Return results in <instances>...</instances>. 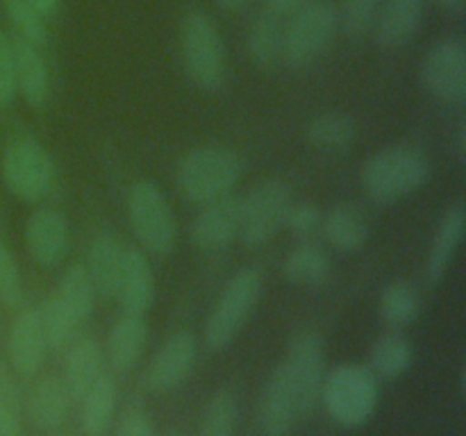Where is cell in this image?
<instances>
[{
    "label": "cell",
    "mask_w": 466,
    "mask_h": 436,
    "mask_svg": "<svg viewBox=\"0 0 466 436\" xmlns=\"http://www.w3.org/2000/svg\"><path fill=\"white\" fill-rule=\"evenodd\" d=\"M23 300V280L14 254L5 243H0V302L16 307Z\"/></svg>",
    "instance_id": "obj_37"
},
{
    "label": "cell",
    "mask_w": 466,
    "mask_h": 436,
    "mask_svg": "<svg viewBox=\"0 0 466 436\" xmlns=\"http://www.w3.org/2000/svg\"><path fill=\"white\" fill-rule=\"evenodd\" d=\"M217 5L221 9H226V12H239V9H244L248 5V0H217Z\"/></svg>",
    "instance_id": "obj_46"
},
{
    "label": "cell",
    "mask_w": 466,
    "mask_h": 436,
    "mask_svg": "<svg viewBox=\"0 0 466 436\" xmlns=\"http://www.w3.org/2000/svg\"><path fill=\"white\" fill-rule=\"evenodd\" d=\"M380 380L362 363H341L323 377L321 402L328 416L346 430L367 425L378 409Z\"/></svg>",
    "instance_id": "obj_4"
},
{
    "label": "cell",
    "mask_w": 466,
    "mask_h": 436,
    "mask_svg": "<svg viewBox=\"0 0 466 436\" xmlns=\"http://www.w3.org/2000/svg\"><path fill=\"white\" fill-rule=\"evenodd\" d=\"M103 375V350L91 336H77L66 348L62 382L71 400H80Z\"/></svg>",
    "instance_id": "obj_22"
},
{
    "label": "cell",
    "mask_w": 466,
    "mask_h": 436,
    "mask_svg": "<svg viewBox=\"0 0 466 436\" xmlns=\"http://www.w3.org/2000/svg\"><path fill=\"white\" fill-rule=\"evenodd\" d=\"M285 48V18L271 12L259 14L246 36V53L259 71H273L282 64Z\"/></svg>",
    "instance_id": "obj_25"
},
{
    "label": "cell",
    "mask_w": 466,
    "mask_h": 436,
    "mask_svg": "<svg viewBox=\"0 0 466 436\" xmlns=\"http://www.w3.org/2000/svg\"><path fill=\"white\" fill-rule=\"evenodd\" d=\"M258 422L264 436H291L296 425L303 422L299 400L282 363L273 368L264 384L258 404Z\"/></svg>",
    "instance_id": "obj_13"
},
{
    "label": "cell",
    "mask_w": 466,
    "mask_h": 436,
    "mask_svg": "<svg viewBox=\"0 0 466 436\" xmlns=\"http://www.w3.org/2000/svg\"><path fill=\"white\" fill-rule=\"evenodd\" d=\"M39 321L41 327H44L46 343H48V350L53 352H62L66 350L73 341L77 339V330H80V322L66 312L62 302L57 298H48L39 304Z\"/></svg>",
    "instance_id": "obj_33"
},
{
    "label": "cell",
    "mask_w": 466,
    "mask_h": 436,
    "mask_svg": "<svg viewBox=\"0 0 466 436\" xmlns=\"http://www.w3.org/2000/svg\"><path fill=\"white\" fill-rule=\"evenodd\" d=\"M241 173L244 162L237 150L228 145H198L177 164L176 184L187 203L208 204L230 195L239 184Z\"/></svg>",
    "instance_id": "obj_1"
},
{
    "label": "cell",
    "mask_w": 466,
    "mask_h": 436,
    "mask_svg": "<svg viewBox=\"0 0 466 436\" xmlns=\"http://www.w3.org/2000/svg\"><path fill=\"white\" fill-rule=\"evenodd\" d=\"M9 363L23 377H32L41 371L48 354L44 327L39 321V309L25 307L16 313L7 339Z\"/></svg>",
    "instance_id": "obj_17"
},
{
    "label": "cell",
    "mask_w": 466,
    "mask_h": 436,
    "mask_svg": "<svg viewBox=\"0 0 466 436\" xmlns=\"http://www.w3.org/2000/svg\"><path fill=\"white\" fill-rule=\"evenodd\" d=\"M198 359V341L194 332L177 330L159 345L144 372L146 389L153 393H171L187 382Z\"/></svg>",
    "instance_id": "obj_12"
},
{
    "label": "cell",
    "mask_w": 466,
    "mask_h": 436,
    "mask_svg": "<svg viewBox=\"0 0 466 436\" xmlns=\"http://www.w3.org/2000/svg\"><path fill=\"white\" fill-rule=\"evenodd\" d=\"M319 230H323V236L337 253L344 254L360 253L369 241L367 221L350 204H337L330 212L323 213Z\"/></svg>",
    "instance_id": "obj_26"
},
{
    "label": "cell",
    "mask_w": 466,
    "mask_h": 436,
    "mask_svg": "<svg viewBox=\"0 0 466 436\" xmlns=\"http://www.w3.org/2000/svg\"><path fill=\"white\" fill-rule=\"evenodd\" d=\"M71 409V395L64 386L62 377H41L30 391L27 398V411H30L32 422L39 430H57L64 425Z\"/></svg>",
    "instance_id": "obj_24"
},
{
    "label": "cell",
    "mask_w": 466,
    "mask_h": 436,
    "mask_svg": "<svg viewBox=\"0 0 466 436\" xmlns=\"http://www.w3.org/2000/svg\"><path fill=\"white\" fill-rule=\"evenodd\" d=\"M116 300L123 313L146 316L155 302V275L148 254L139 245L123 248L121 275H118Z\"/></svg>",
    "instance_id": "obj_16"
},
{
    "label": "cell",
    "mask_w": 466,
    "mask_h": 436,
    "mask_svg": "<svg viewBox=\"0 0 466 436\" xmlns=\"http://www.w3.org/2000/svg\"><path fill=\"white\" fill-rule=\"evenodd\" d=\"M241 198L230 193L203 204V212L194 218L189 227L191 243L203 253L226 250L235 239H239Z\"/></svg>",
    "instance_id": "obj_14"
},
{
    "label": "cell",
    "mask_w": 466,
    "mask_h": 436,
    "mask_svg": "<svg viewBox=\"0 0 466 436\" xmlns=\"http://www.w3.org/2000/svg\"><path fill=\"white\" fill-rule=\"evenodd\" d=\"M330 254L312 241L296 245L282 262V275L296 286H321L330 277Z\"/></svg>",
    "instance_id": "obj_29"
},
{
    "label": "cell",
    "mask_w": 466,
    "mask_h": 436,
    "mask_svg": "<svg viewBox=\"0 0 466 436\" xmlns=\"http://www.w3.org/2000/svg\"><path fill=\"white\" fill-rule=\"evenodd\" d=\"M55 162L35 136H16L3 154V180L9 193L36 203L53 191Z\"/></svg>",
    "instance_id": "obj_8"
},
{
    "label": "cell",
    "mask_w": 466,
    "mask_h": 436,
    "mask_svg": "<svg viewBox=\"0 0 466 436\" xmlns=\"http://www.w3.org/2000/svg\"><path fill=\"white\" fill-rule=\"evenodd\" d=\"M291 189L280 177L262 180L241 198L239 239L248 248H262L285 227Z\"/></svg>",
    "instance_id": "obj_9"
},
{
    "label": "cell",
    "mask_w": 466,
    "mask_h": 436,
    "mask_svg": "<svg viewBox=\"0 0 466 436\" xmlns=\"http://www.w3.org/2000/svg\"><path fill=\"white\" fill-rule=\"evenodd\" d=\"M0 436H23L21 411L0 404Z\"/></svg>",
    "instance_id": "obj_42"
},
{
    "label": "cell",
    "mask_w": 466,
    "mask_h": 436,
    "mask_svg": "<svg viewBox=\"0 0 466 436\" xmlns=\"http://www.w3.org/2000/svg\"><path fill=\"white\" fill-rule=\"evenodd\" d=\"M71 245L68 221L57 209H36L25 223V248L39 266L55 268L64 262Z\"/></svg>",
    "instance_id": "obj_15"
},
{
    "label": "cell",
    "mask_w": 466,
    "mask_h": 436,
    "mask_svg": "<svg viewBox=\"0 0 466 436\" xmlns=\"http://www.w3.org/2000/svg\"><path fill=\"white\" fill-rule=\"evenodd\" d=\"M308 3L309 0H264V5H267V12L276 14V16H280V18L291 16V14H296L299 9H303Z\"/></svg>",
    "instance_id": "obj_43"
},
{
    "label": "cell",
    "mask_w": 466,
    "mask_h": 436,
    "mask_svg": "<svg viewBox=\"0 0 466 436\" xmlns=\"http://www.w3.org/2000/svg\"><path fill=\"white\" fill-rule=\"evenodd\" d=\"M287 377L291 382L303 421H308L321 402V386L326 377V345L314 330H303L291 336L282 359Z\"/></svg>",
    "instance_id": "obj_10"
},
{
    "label": "cell",
    "mask_w": 466,
    "mask_h": 436,
    "mask_svg": "<svg viewBox=\"0 0 466 436\" xmlns=\"http://www.w3.org/2000/svg\"><path fill=\"white\" fill-rule=\"evenodd\" d=\"M3 7L9 23L16 30L18 39L30 41V44L39 45V48L46 44V36H48L46 18L32 5V0H3Z\"/></svg>",
    "instance_id": "obj_35"
},
{
    "label": "cell",
    "mask_w": 466,
    "mask_h": 436,
    "mask_svg": "<svg viewBox=\"0 0 466 436\" xmlns=\"http://www.w3.org/2000/svg\"><path fill=\"white\" fill-rule=\"evenodd\" d=\"M378 9H380V0H341L337 7L339 30L349 39H362L376 25Z\"/></svg>",
    "instance_id": "obj_36"
},
{
    "label": "cell",
    "mask_w": 466,
    "mask_h": 436,
    "mask_svg": "<svg viewBox=\"0 0 466 436\" xmlns=\"http://www.w3.org/2000/svg\"><path fill=\"white\" fill-rule=\"evenodd\" d=\"M21 391H18L16 380L12 375V368L0 362V404H7V407L21 411Z\"/></svg>",
    "instance_id": "obj_41"
},
{
    "label": "cell",
    "mask_w": 466,
    "mask_h": 436,
    "mask_svg": "<svg viewBox=\"0 0 466 436\" xmlns=\"http://www.w3.org/2000/svg\"><path fill=\"white\" fill-rule=\"evenodd\" d=\"M127 218L139 248L153 257H168L176 248L177 223L167 195L155 182L139 180L127 193Z\"/></svg>",
    "instance_id": "obj_6"
},
{
    "label": "cell",
    "mask_w": 466,
    "mask_h": 436,
    "mask_svg": "<svg viewBox=\"0 0 466 436\" xmlns=\"http://www.w3.org/2000/svg\"><path fill=\"white\" fill-rule=\"evenodd\" d=\"M112 436H153V422L141 402H130L121 413Z\"/></svg>",
    "instance_id": "obj_40"
},
{
    "label": "cell",
    "mask_w": 466,
    "mask_h": 436,
    "mask_svg": "<svg viewBox=\"0 0 466 436\" xmlns=\"http://www.w3.org/2000/svg\"><path fill=\"white\" fill-rule=\"evenodd\" d=\"M464 227H466L464 203L451 204V207L446 209L444 216H441L435 236H432L431 250H428L426 275L431 284H440V282H444V277L449 275L455 254H458L460 245H462L464 241Z\"/></svg>",
    "instance_id": "obj_19"
},
{
    "label": "cell",
    "mask_w": 466,
    "mask_h": 436,
    "mask_svg": "<svg viewBox=\"0 0 466 436\" xmlns=\"http://www.w3.org/2000/svg\"><path fill=\"white\" fill-rule=\"evenodd\" d=\"M32 5L39 9L41 16L44 18H53L55 14L59 12V5H62V0H32Z\"/></svg>",
    "instance_id": "obj_45"
},
{
    "label": "cell",
    "mask_w": 466,
    "mask_h": 436,
    "mask_svg": "<svg viewBox=\"0 0 466 436\" xmlns=\"http://www.w3.org/2000/svg\"><path fill=\"white\" fill-rule=\"evenodd\" d=\"M262 272L253 266L239 268L228 280L205 322L203 339L209 352H223L235 343L262 298Z\"/></svg>",
    "instance_id": "obj_5"
},
{
    "label": "cell",
    "mask_w": 466,
    "mask_h": 436,
    "mask_svg": "<svg viewBox=\"0 0 466 436\" xmlns=\"http://www.w3.org/2000/svg\"><path fill=\"white\" fill-rule=\"evenodd\" d=\"M180 57L185 75L196 89L217 94L226 84V45L208 12L194 9L182 18Z\"/></svg>",
    "instance_id": "obj_3"
},
{
    "label": "cell",
    "mask_w": 466,
    "mask_h": 436,
    "mask_svg": "<svg viewBox=\"0 0 466 436\" xmlns=\"http://www.w3.org/2000/svg\"><path fill=\"white\" fill-rule=\"evenodd\" d=\"M321 209L314 203H308V200H303V203H291L285 218V227L299 236H309L321 227Z\"/></svg>",
    "instance_id": "obj_39"
},
{
    "label": "cell",
    "mask_w": 466,
    "mask_h": 436,
    "mask_svg": "<svg viewBox=\"0 0 466 436\" xmlns=\"http://www.w3.org/2000/svg\"><path fill=\"white\" fill-rule=\"evenodd\" d=\"M59 436H71V434H59Z\"/></svg>",
    "instance_id": "obj_48"
},
{
    "label": "cell",
    "mask_w": 466,
    "mask_h": 436,
    "mask_svg": "<svg viewBox=\"0 0 466 436\" xmlns=\"http://www.w3.org/2000/svg\"><path fill=\"white\" fill-rule=\"evenodd\" d=\"M337 32V5L332 0H309L285 23L282 64L289 68H308L330 48Z\"/></svg>",
    "instance_id": "obj_7"
},
{
    "label": "cell",
    "mask_w": 466,
    "mask_h": 436,
    "mask_svg": "<svg viewBox=\"0 0 466 436\" xmlns=\"http://www.w3.org/2000/svg\"><path fill=\"white\" fill-rule=\"evenodd\" d=\"M412 345L396 330L378 336L371 345V352H369V368H371L378 380H399L412 368Z\"/></svg>",
    "instance_id": "obj_28"
},
{
    "label": "cell",
    "mask_w": 466,
    "mask_h": 436,
    "mask_svg": "<svg viewBox=\"0 0 466 436\" xmlns=\"http://www.w3.org/2000/svg\"><path fill=\"white\" fill-rule=\"evenodd\" d=\"M378 312L391 330H400V327L412 325L421 316L423 298L417 286L410 284V282H390L382 289L380 300H378Z\"/></svg>",
    "instance_id": "obj_31"
},
{
    "label": "cell",
    "mask_w": 466,
    "mask_h": 436,
    "mask_svg": "<svg viewBox=\"0 0 466 436\" xmlns=\"http://www.w3.org/2000/svg\"><path fill=\"white\" fill-rule=\"evenodd\" d=\"M437 5H441V7L446 9H460L464 5V0H435Z\"/></svg>",
    "instance_id": "obj_47"
},
{
    "label": "cell",
    "mask_w": 466,
    "mask_h": 436,
    "mask_svg": "<svg viewBox=\"0 0 466 436\" xmlns=\"http://www.w3.org/2000/svg\"><path fill=\"white\" fill-rule=\"evenodd\" d=\"M123 248L126 245L112 234V232H100L94 236L86 253V275L94 284L96 295L105 300L116 298L118 275H121L123 263Z\"/></svg>",
    "instance_id": "obj_21"
},
{
    "label": "cell",
    "mask_w": 466,
    "mask_h": 436,
    "mask_svg": "<svg viewBox=\"0 0 466 436\" xmlns=\"http://www.w3.org/2000/svg\"><path fill=\"white\" fill-rule=\"evenodd\" d=\"M237 422H239L237 395L230 389H218L205 404L198 436H235Z\"/></svg>",
    "instance_id": "obj_34"
},
{
    "label": "cell",
    "mask_w": 466,
    "mask_h": 436,
    "mask_svg": "<svg viewBox=\"0 0 466 436\" xmlns=\"http://www.w3.org/2000/svg\"><path fill=\"white\" fill-rule=\"evenodd\" d=\"M18 95L14 39L0 32V107H9Z\"/></svg>",
    "instance_id": "obj_38"
},
{
    "label": "cell",
    "mask_w": 466,
    "mask_h": 436,
    "mask_svg": "<svg viewBox=\"0 0 466 436\" xmlns=\"http://www.w3.org/2000/svg\"><path fill=\"white\" fill-rule=\"evenodd\" d=\"M14 59H16L18 95L30 107H41L50 95V73L39 45L14 36Z\"/></svg>",
    "instance_id": "obj_23"
},
{
    "label": "cell",
    "mask_w": 466,
    "mask_h": 436,
    "mask_svg": "<svg viewBox=\"0 0 466 436\" xmlns=\"http://www.w3.org/2000/svg\"><path fill=\"white\" fill-rule=\"evenodd\" d=\"M80 427L86 436H107L116 413L118 389L114 377L100 375L98 382L82 395Z\"/></svg>",
    "instance_id": "obj_27"
},
{
    "label": "cell",
    "mask_w": 466,
    "mask_h": 436,
    "mask_svg": "<svg viewBox=\"0 0 466 436\" xmlns=\"http://www.w3.org/2000/svg\"><path fill=\"white\" fill-rule=\"evenodd\" d=\"M305 134L314 148L326 150V153H344L353 145L355 136H358V125L346 112L328 109L309 121Z\"/></svg>",
    "instance_id": "obj_30"
},
{
    "label": "cell",
    "mask_w": 466,
    "mask_h": 436,
    "mask_svg": "<svg viewBox=\"0 0 466 436\" xmlns=\"http://www.w3.org/2000/svg\"><path fill=\"white\" fill-rule=\"evenodd\" d=\"M146 343H148L146 316L123 313L109 330L107 345H105V357H107L109 368L118 375L130 372L139 363Z\"/></svg>",
    "instance_id": "obj_20"
},
{
    "label": "cell",
    "mask_w": 466,
    "mask_h": 436,
    "mask_svg": "<svg viewBox=\"0 0 466 436\" xmlns=\"http://www.w3.org/2000/svg\"><path fill=\"white\" fill-rule=\"evenodd\" d=\"M419 77L432 98L462 107L466 100V45L460 39L437 41L423 54Z\"/></svg>",
    "instance_id": "obj_11"
},
{
    "label": "cell",
    "mask_w": 466,
    "mask_h": 436,
    "mask_svg": "<svg viewBox=\"0 0 466 436\" xmlns=\"http://www.w3.org/2000/svg\"><path fill=\"white\" fill-rule=\"evenodd\" d=\"M431 164L426 154L410 145H390L364 162L360 180L369 198L378 204L400 203L426 186Z\"/></svg>",
    "instance_id": "obj_2"
},
{
    "label": "cell",
    "mask_w": 466,
    "mask_h": 436,
    "mask_svg": "<svg viewBox=\"0 0 466 436\" xmlns=\"http://www.w3.org/2000/svg\"><path fill=\"white\" fill-rule=\"evenodd\" d=\"M453 148L455 154H458V162L464 164L466 162V123H460L458 132H455L453 139Z\"/></svg>",
    "instance_id": "obj_44"
},
{
    "label": "cell",
    "mask_w": 466,
    "mask_h": 436,
    "mask_svg": "<svg viewBox=\"0 0 466 436\" xmlns=\"http://www.w3.org/2000/svg\"><path fill=\"white\" fill-rule=\"evenodd\" d=\"M423 7L426 0H380L376 25L371 30L376 44L387 50L408 45L421 27Z\"/></svg>",
    "instance_id": "obj_18"
},
{
    "label": "cell",
    "mask_w": 466,
    "mask_h": 436,
    "mask_svg": "<svg viewBox=\"0 0 466 436\" xmlns=\"http://www.w3.org/2000/svg\"><path fill=\"white\" fill-rule=\"evenodd\" d=\"M55 298L66 307V312L76 318L80 325H85L91 318L96 307V289L91 284L89 275H86L85 263H73L62 277H59L57 293Z\"/></svg>",
    "instance_id": "obj_32"
}]
</instances>
